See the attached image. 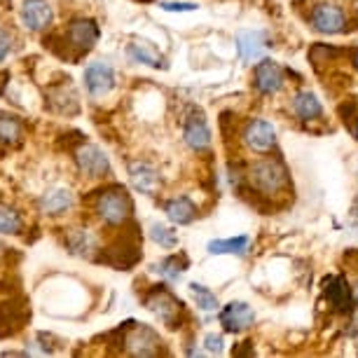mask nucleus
I'll return each mask as SVG.
<instances>
[{
	"instance_id": "f257e3e1",
	"label": "nucleus",
	"mask_w": 358,
	"mask_h": 358,
	"mask_svg": "<svg viewBox=\"0 0 358 358\" xmlns=\"http://www.w3.org/2000/svg\"><path fill=\"white\" fill-rule=\"evenodd\" d=\"M248 183L262 197H279L288 187V171L279 159H260L248 171Z\"/></svg>"
},
{
	"instance_id": "f03ea898",
	"label": "nucleus",
	"mask_w": 358,
	"mask_h": 358,
	"mask_svg": "<svg viewBox=\"0 0 358 358\" xmlns=\"http://www.w3.org/2000/svg\"><path fill=\"white\" fill-rule=\"evenodd\" d=\"M134 211L131 197L127 194L124 187H108V190L99 192L96 197V213L110 225H122Z\"/></svg>"
},
{
	"instance_id": "7ed1b4c3",
	"label": "nucleus",
	"mask_w": 358,
	"mask_h": 358,
	"mask_svg": "<svg viewBox=\"0 0 358 358\" xmlns=\"http://www.w3.org/2000/svg\"><path fill=\"white\" fill-rule=\"evenodd\" d=\"M145 307L159 316V321L169 328H178L180 326V314H183V302L176 297L171 290H166L164 286H157L150 295L145 297Z\"/></svg>"
},
{
	"instance_id": "20e7f679",
	"label": "nucleus",
	"mask_w": 358,
	"mask_h": 358,
	"mask_svg": "<svg viewBox=\"0 0 358 358\" xmlns=\"http://www.w3.org/2000/svg\"><path fill=\"white\" fill-rule=\"evenodd\" d=\"M309 22H312L314 31L326 33V36H335V33L347 31V15H344L340 5H330V3L316 5Z\"/></svg>"
},
{
	"instance_id": "39448f33",
	"label": "nucleus",
	"mask_w": 358,
	"mask_h": 358,
	"mask_svg": "<svg viewBox=\"0 0 358 358\" xmlns=\"http://www.w3.org/2000/svg\"><path fill=\"white\" fill-rule=\"evenodd\" d=\"M76 162H78L80 171L85 173V178H103V176L110 171V162H108L106 152L92 143H85L78 148Z\"/></svg>"
},
{
	"instance_id": "423d86ee",
	"label": "nucleus",
	"mask_w": 358,
	"mask_h": 358,
	"mask_svg": "<svg viewBox=\"0 0 358 358\" xmlns=\"http://www.w3.org/2000/svg\"><path fill=\"white\" fill-rule=\"evenodd\" d=\"M323 293H326L328 305L333 307L335 312L347 314L356 307V295L344 276H328V279L323 281Z\"/></svg>"
},
{
	"instance_id": "0eeeda50",
	"label": "nucleus",
	"mask_w": 358,
	"mask_h": 358,
	"mask_svg": "<svg viewBox=\"0 0 358 358\" xmlns=\"http://www.w3.org/2000/svg\"><path fill=\"white\" fill-rule=\"evenodd\" d=\"M124 349L129 351L131 356H157L162 349V340L152 328L136 326L124 337Z\"/></svg>"
},
{
	"instance_id": "6e6552de",
	"label": "nucleus",
	"mask_w": 358,
	"mask_h": 358,
	"mask_svg": "<svg viewBox=\"0 0 358 358\" xmlns=\"http://www.w3.org/2000/svg\"><path fill=\"white\" fill-rule=\"evenodd\" d=\"M244 143L255 152H269L276 145V129L267 120H251L241 134Z\"/></svg>"
},
{
	"instance_id": "1a4fd4ad",
	"label": "nucleus",
	"mask_w": 358,
	"mask_h": 358,
	"mask_svg": "<svg viewBox=\"0 0 358 358\" xmlns=\"http://www.w3.org/2000/svg\"><path fill=\"white\" fill-rule=\"evenodd\" d=\"M220 326L227 330V333H244L253 326L255 321V312L246 302H229L227 307L220 309L218 314Z\"/></svg>"
},
{
	"instance_id": "9d476101",
	"label": "nucleus",
	"mask_w": 358,
	"mask_h": 358,
	"mask_svg": "<svg viewBox=\"0 0 358 358\" xmlns=\"http://www.w3.org/2000/svg\"><path fill=\"white\" fill-rule=\"evenodd\" d=\"M85 87L92 96H106L115 87V73L108 64L94 62L85 69Z\"/></svg>"
},
{
	"instance_id": "9b49d317",
	"label": "nucleus",
	"mask_w": 358,
	"mask_h": 358,
	"mask_svg": "<svg viewBox=\"0 0 358 358\" xmlns=\"http://www.w3.org/2000/svg\"><path fill=\"white\" fill-rule=\"evenodd\" d=\"M69 45L76 47L80 54L90 52L94 45H96V40L101 36L96 22H92V19H76V22L69 24Z\"/></svg>"
},
{
	"instance_id": "f8f14e48",
	"label": "nucleus",
	"mask_w": 358,
	"mask_h": 358,
	"mask_svg": "<svg viewBox=\"0 0 358 358\" xmlns=\"http://www.w3.org/2000/svg\"><path fill=\"white\" fill-rule=\"evenodd\" d=\"M255 90L260 94H276L283 87V71L272 59H262L253 71Z\"/></svg>"
},
{
	"instance_id": "ddd939ff",
	"label": "nucleus",
	"mask_w": 358,
	"mask_h": 358,
	"mask_svg": "<svg viewBox=\"0 0 358 358\" xmlns=\"http://www.w3.org/2000/svg\"><path fill=\"white\" fill-rule=\"evenodd\" d=\"M22 22L31 31H45L52 24V8L45 0H24Z\"/></svg>"
},
{
	"instance_id": "4468645a",
	"label": "nucleus",
	"mask_w": 358,
	"mask_h": 358,
	"mask_svg": "<svg viewBox=\"0 0 358 358\" xmlns=\"http://www.w3.org/2000/svg\"><path fill=\"white\" fill-rule=\"evenodd\" d=\"M129 176H131V185L136 187L138 192L148 194V197H155L159 192V173L155 171L150 164L145 162H134L129 166Z\"/></svg>"
},
{
	"instance_id": "2eb2a0df",
	"label": "nucleus",
	"mask_w": 358,
	"mask_h": 358,
	"mask_svg": "<svg viewBox=\"0 0 358 358\" xmlns=\"http://www.w3.org/2000/svg\"><path fill=\"white\" fill-rule=\"evenodd\" d=\"M183 138H185V143L197 152L206 150V148L211 145V129H208L204 115L197 113V115H190V117H187Z\"/></svg>"
},
{
	"instance_id": "dca6fc26",
	"label": "nucleus",
	"mask_w": 358,
	"mask_h": 358,
	"mask_svg": "<svg viewBox=\"0 0 358 358\" xmlns=\"http://www.w3.org/2000/svg\"><path fill=\"white\" fill-rule=\"evenodd\" d=\"M265 33L262 31H241L236 33V52L241 62H253L265 50Z\"/></svg>"
},
{
	"instance_id": "f3484780",
	"label": "nucleus",
	"mask_w": 358,
	"mask_h": 358,
	"mask_svg": "<svg viewBox=\"0 0 358 358\" xmlns=\"http://www.w3.org/2000/svg\"><path fill=\"white\" fill-rule=\"evenodd\" d=\"M164 211L169 215V220L176 222V225H190V222L197 218V206L190 197H176L169 199Z\"/></svg>"
},
{
	"instance_id": "a211bd4d",
	"label": "nucleus",
	"mask_w": 358,
	"mask_h": 358,
	"mask_svg": "<svg viewBox=\"0 0 358 358\" xmlns=\"http://www.w3.org/2000/svg\"><path fill=\"white\" fill-rule=\"evenodd\" d=\"M293 113L300 120H305V122H312V120L321 117V115H323V106H321V101L316 99V94L300 92L293 99Z\"/></svg>"
},
{
	"instance_id": "6ab92c4d",
	"label": "nucleus",
	"mask_w": 358,
	"mask_h": 358,
	"mask_svg": "<svg viewBox=\"0 0 358 358\" xmlns=\"http://www.w3.org/2000/svg\"><path fill=\"white\" fill-rule=\"evenodd\" d=\"M127 57H129L134 64H143V66H150V69H164V59H162V54L148 43L129 45L127 47Z\"/></svg>"
},
{
	"instance_id": "aec40b11",
	"label": "nucleus",
	"mask_w": 358,
	"mask_h": 358,
	"mask_svg": "<svg viewBox=\"0 0 358 358\" xmlns=\"http://www.w3.org/2000/svg\"><path fill=\"white\" fill-rule=\"evenodd\" d=\"M248 236L239 234V236H229V239H213L208 241V253L211 255H244L248 248Z\"/></svg>"
},
{
	"instance_id": "412c9836",
	"label": "nucleus",
	"mask_w": 358,
	"mask_h": 358,
	"mask_svg": "<svg viewBox=\"0 0 358 358\" xmlns=\"http://www.w3.org/2000/svg\"><path fill=\"white\" fill-rule=\"evenodd\" d=\"M71 204H73V197L69 190H52L43 194V199H40V208L50 215H59V213L69 211Z\"/></svg>"
},
{
	"instance_id": "4be33fe9",
	"label": "nucleus",
	"mask_w": 358,
	"mask_h": 358,
	"mask_svg": "<svg viewBox=\"0 0 358 358\" xmlns=\"http://www.w3.org/2000/svg\"><path fill=\"white\" fill-rule=\"evenodd\" d=\"M66 246L76 255H90V251L94 248V239L85 229H71L69 236H66Z\"/></svg>"
},
{
	"instance_id": "5701e85b",
	"label": "nucleus",
	"mask_w": 358,
	"mask_h": 358,
	"mask_svg": "<svg viewBox=\"0 0 358 358\" xmlns=\"http://www.w3.org/2000/svg\"><path fill=\"white\" fill-rule=\"evenodd\" d=\"M185 267H187V260L183 258V255H169V258H164L157 265V272L162 276H166L169 281H176V279H180V274L185 272Z\"/></svg>"
},
{
	"instance_id": "b1692460",
	"label": "nucleus",
	"mask_w": 358,
	"mask_h": 358,
	"mask_svg": "<svg viewBox=\"0 0 358 358\" xmlns=\"http://www.w3.org/2000/svg\"><path fill=\"white\" fill-rule=\"evenodd\" d=\"M190 293L199 309H204V312H215V309H218V297H215V293H211L206 286H201V283H190Z\"/></svg>"
},
{
	"instance_id": "393cba45",
	"label": "nucleus",
	"mask_w": 358,
	"mask_h": 358,
	"mask_svg": "<svg viewBox=\"0 0 358 358\" xmlns=\"http://www.w3.org/2000/svg\"><path fill=\"white\" fill-rule=\"evenodd\" d=\"M22 232V218L15 208L0 204V234H19Z\"/></svg>"
},
{
	"instance_id": "a878e982",
	"label": "nucleus",
	"mask_w": 358,
	"mask_h": 358,
	"mask_svg": "<svg viewBox=\"0 0 358 358\" xmlns=\"http://www.w3.org/2000/svg\"><path fill=\"white\" fill-rule=\"evenodd\" d=\"M22 138V124L15 117H0V143L15 145Z\"/></svg>"
},
{
	"instance_id": "bb28decb",
	"label": "nucleus",
	"mask_w": 358,
	"mask_h": 358,
	"mask_svg": "<svg viewBox=\"0 0 358 358\" xmlns=\"http://www.w3.org/2000/svg\"><path fill=\"white\" fill-rule=\"evenodd\" d=\"M150 236L155 244H159L162 248H176L178 246V236H176L173 229H169L166 225H162V222H155L150 227Z\"/></svg>"
},
{
	"instance_id": "cd10ccee",
	"label": "nucleus",
	"mask_w": 358,
	"mask_h": 358,
	"mask_svg": "<svg viewBox=\"0 0 358 358\" xmlns=\"http://www.w3.org/2000/svg\"><path fill=\"white\" fill-rule=\"evenodd\" d=\"M337 54L340 52L330 45H314L312 52H309V59H312V64L316 66V69H321L323 64H330V59L337 57Z\"/></svg>"
},
{
	"instance_id": "c85d7f7f",
	"label": "nucleus",
	"mask_w": 358,
	"mask_h": 358,
	"mask_svg": "<svg viewBox=\"0 0 358 358\" xmlns=\"http://www.w3.org/2000/svg\"><path fill=\"white\" fill-rule=\"evenodd\" d=\"M222 335H215V333H208L206 337H204V349L208 351V354H222Z\"/></svg>"
},
{
	"instance_id": "c756f323",
	"label": "nucleus",
	"mask_w": 358,
	"mask_h": 358,
	"mask_svg": "<svg viewBox=\"0 0 358 358\" xmlns=\"http://www.w3.org/2000/svg\"><path fill=\"white\" fill-rule=\"evenodd\" d=\"M162 10L166 12H194L197 3H162Z\"/></svg>"
},
{
	"instance_id": "7c9ffc66",
	"label": "nucleus",
	"mask_w": 358,
	"mask_h": 358,
	"mask_svg": "<svg viewBox=\"0 0 358 358\" xmlns=\"http://www.w3.org/2000/svg\"><path fill=\"white\" fill-rule=\"evenodd\" d=\"M12 50V36L5 29H0V62L10 54Z\"/></svg>"
},
{
	"instance_id": "2f4dec72",
	"label": "nucleus",
	"mask_w": 358,
	"mask_h": 358,
	"mask_svg": "<svg viewBox=\"0 0 358 358\" xmlns=\"http://www.w3.org/2000/svg\"><path fill=\"white\" fill-rule=\"evenodd\" d=\"M351 64H354V69L358 71V50L351 52Z\"/></svg>"
},
{
	"instance_id": "473e14b6",
	"label": "nucleus",
	"mask_w": 358,
	"mask_h": 358,
	"mask_svg": "<svg viewBox=\"0 0 358 358\" xmlns=\"http://www.w3.org/2000/svg\"><path fill=\"white\" fill-rule=\"evenodd\" d=\"M351 134H354V136L358 138V117L354 120V122H351Z\"/></svg>"
},
{
	"instance_id": "72a5a7b5",
	"label": "nucleus",
	"mask_w": 358,
	"mask_h": 358,
	"mask_svg": "<svg viewBox=\"0 0 358 358\" xmlns=\"http://www.w3.org/2000/svg\"><path fill=\"white\" fill-rule=\"evenodd\" d=\"M3 251H5V248H3V244H0V258H3Z\"/></svg>"
},
{
	"instance_id": "f704fd0d",
	"label": "nucleus",
	"mask_w": 358,
	"mask_h": 358,
	"mask_svg": "<svg viewBox=\"0 0 358 358\" xmlns=\"http://www.w3.org/2000/svg\"><path fill=\"white\" fill-rule=\"evenodd\" d=\"M143 3H148V0H143Z\"/></svg>"
},
{
	"instance_id": "c9c22d12",
	"label": "nucleus",
	"mask_w": 358,
	"mask_h": 358,
	"mask_svg": "<svg viewBox=\"0 0 358 358\" xmlns=\"http://www.w3.org/2000/svg\"><path fill=\"white\" fill-rule=\"evenodd\" d=\"M356 227H358V225H356Z\"/></svg>"
}]
</instances>
